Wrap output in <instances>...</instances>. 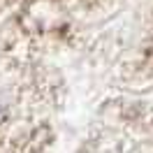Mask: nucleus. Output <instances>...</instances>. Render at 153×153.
Returning <instances> with one entry per match:
<instances>
[]
</instances>
